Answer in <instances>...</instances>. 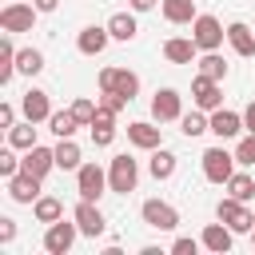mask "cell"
<instances>
[{
  "instance_id": "12",
  "label": "cell",
  "mask_w": 255,
  "mask_h": 255,
  "mask_svg": "<svg viewBox=\"0 0 255 255\" xmlns=\"http://www.w3.org/2000/svg\"><path fill=\"white\" fill-rule=\"evenodd\" d=\"M179 116H183L179 92H175V88H159V92L151 96V120H155V124H171V120H179Z\"/></svg>"
},
{
  "instance_id": "8",
  "label": "cell",
  "mask_w": 255,
  "mask_h": 255,
  "mask_svg": "<svg viewBox=\"0 0 255 255\" xmlns=\"http://www.w3.org/2000/svg\"><path fill=\"white\" fill-rule=\"evenodd\" d=\"M139 215H143V223L155 227V231H175V227H179V211H175L167 199H143Z\"/></svg>"
},
{
  "instance_id": "18",
  "label": "cell",
  "mask_w": 255,
  "mask_h": 255,
  "mask_svg": "<svg viewBox=\"0 0 255 255\" xmlns=\"http://www.w3.org/2000/svg\"><path fill=\"white\" fill-rule=\"evenodd\" d=\"M231 239H235V231L219 219V223H207L203 231H199V243L207 247V251H215V255H227L231 251Z\"/></svg>"
},
{
  "instance_id": "17",
  "label": "cell",
  "mask_w": 255,
  "mask_h": 255,
  "mask_svg": "<svg viewBox=\"0 0 255 255\" xmlns=\"http://www.w3.org/2000/svg\"><path fill=\"white\" fill-rule=\"evenodd\" d=\"M40 175H28V171H16L12 179H8V195L16 199V203H36L40 199Z\"/></svg>"
},
{
  "instance_id": "4",
  "label": "cell",
  "mask_w": 255,
  "mask_h": 255,
  "mask_svg": "<svg viewBox=\"0 0 255 255\" xmlns=\"http://www.w3.org/2000/svg\"><path fill=\"white\" fill-rule=\"evenodd\" d=\"M135 183H139V163L124 151V155H116L112 163H108V187L116 191V195H128V191H135Z\"/></svg>"
},
{
  "instance_id": "5",
  "label": "cell",
  "mask_w": 255,
  "mask_h": 255,
  "mask_svg": "<svg viewBox=\"0 0 255 255\" xmlns=\"http://www.w3.org/2000/svg\"><path fill=\"white\" fill-rule=\"evenodd\" d=\"M199 159H203V175H207L211 183H227V179L235 175V163H239L235 151H227L223 143H219V147H207Z\"/></svg>"
},
{
  "instance_id": "11",
  "label": "cell",
  "mask_w": 255,
  "mask_h": 255,
  "mask_svg": "<svg viewBox=\"0 0 255 255\" xmlns=\"http://www.w3.org/2000/svg\"><path fill=\"white\" fill-rule=\"evenodd\" d=\"M191 100H195L199 112H215V108H223L219 80H211V76H195V80H191Z\"/></svg>"
},
{
  "instance_id": "38",
  "label": "cell",
  "mask_w": 255,
  "mask_h": 255,
  "mask_svg": "<svg viewBox=\"0 0 255 255\" xmlns=\"http://www.w3.org/2000/svg\"><path fill=\"white\" fill-rule=\"evenodd\" d=\"M16 171H20V159H16V147L8 143V147L0 151V175H4V179H12Z\"/></svg>"
},
{
  "instance_id": "34",
  "label": "cell",
  "mask_w": 255,
  "mask_h": 255,
  "mask_svg": "<svg viewBox=\"0 0 255 255\" xmlns=\"http://www.w3.org/2000/svg\"><path fill=\"white\" fill-rule=\"evenodd\" d=\"M12 36V32H8ZM4 36V44H0V84H8L12 76H16V48H12V40Z\"/></svg>"
},
{
  "instance_id": "42",
  "label": "cell",
  "mask_w": 255,
  "mask_h": 255,
  "mask_svg": "<svg viewBox=\"0 0 255 255\" xmlns=\"http://www.w3.org/2000/svg\"><path fill=\"white\" fill-rule=\"evenodd\" d=\"M243 128H247V131H255V100L243 108Z\"/></svg>"
},
{
  "instance_id": "22",
  "label": "cell",
  "mask_w": 255,
  "mask_h": 255,
  "mask_svg": "<svg viewBox=\"0 0 255 255\" xmlns=\"http://www.w3.org/2000/svg\"><path fill=\"white\" fill-rule=\"evenodd\" d=\"M195 40H183V36H171V40H163V56L171 60V64H195Z\"/></svg>"
},
{
  "instance_id": "40",
  "label": "cell",
  "mask_w": 255,
  "mask_h": 255,
  "mask_svg": "<svg viewBox=\"0 0 255 255\" xmlns=\"http://www.w3.org/2000/svg\"><path fill=\"white\" fill-rule=\"evenodd\" d=\"M12 239H16V219L4 215V219H0V243H12Z\"/></svg>"
},
{
  "instance_id": "16",
  "label": "cell",
  "mask_w": 255,
  "mask_h": 255,
  "mask_svg": "<svg viewBox=\"0 0 255 255\" xmlns=\"http://www.w3.org/2000/svg\"><path fill=\"white\" fill-rule=\"evenodd\" d=\"M243 131V112H227V108H215L211 112V135H219V143L223 139H235Z\"/></svg>"
},
{
  "instance_id": "44",
  "label": "cell",
  "mask_w": 255,
  "mask_h": 255,
  "mask_svg": "<svg viewBox=\"0 0 255 255\" xmlns=\"http://www.w3.org/2000/svg\"><path fill=\"white\" fill-rule=\"evenodd\" d=\"M32 4H36L40 12H56V4H60V0H32Z\"/></svg>"
},
{
  "instance_id": "19",
  "label": "cell",
  "mask_w": 255,
  "mask_h": 255,
  "mask_svg": "<svg viewBox=\"0 0 255 255\" xmlns=\"http://www.w3.org/2000/svg\"><path fill=\"white\" fill-rule=\"evenodd\" d=\"M108 40H112L108 24H104V28H100V24H88V28H80V36H76V48H80L84 56H100V52L108 48Z\"/></svg>"
},
{
  "instance_id": "24",
  "label": "cell",
  "mask_w": 255,
  "mask_h": 255,
  "mask_svg": "<svg viewBox=\"0 0 255 255\" xmlns=\"http://www.w3.org/2000/svg\"><path fill=\"white\" fill-rule=\"evenodd\" d=\"M80 159H84V151H80V143L72 135L56 143V167L60 171H80Z\"/></svg>"
},
{
  "instance_id": "43",
  "label": "cell",
  "mask_w": 255,
  "mask_h": 255,
  "mask_svg": "<svg viewBox=\"0 0 255 255\" xmlns=\"http://www.w3.org/2000/svg\"><path fill=\"white\" fill-rule=\"evenodd\" d=\"M131 4V12H151L155 8V0H128Z\"/></svg>"
},
{
  "instance_id": "23",
  "label": "cell",
  "mask_w": 255,
  "mask_h": 255,
  "mask_svg": "<svg viewBox=\"0 0 255 255\" xmlns=\"http://www.w3.org/2000/svg\"><path fill=\"white\" fill-rule=\"evenodd\" d=\"M108 32H112V40H135V32H139V24H135V16L131 12H112L108 16Z\"/></svg>"
},
{
  "instance_id": "2",
  "label": "cell",
  "mask_w": 255,
  "mask_h": 255,
  "mask_svg": "<svg viewBox=\"0 0 255 255\" xmlns=\"http://www.w3.org/2000/svg\"><path fill=\"white\" fill-rule=\"evenodd\" d=\"M36 16H40V8L36 4H24V0H8L4 8H0V28L4 32H32L36 28Z\"/></svg>"
},
{
  "instance_id": "14",
  "label": "cell",
  "mask_w": 255,
  "mask_h": 255,
  "mask_svg": "<svg viewBox=\"0 0 255 255\" xmlns=\"http://www.w3.org/2000/svg\"><path fill=\"white\" fill-rule=\"evenodd\" d=\"M128 143L139 151H155V147H163V131L147 120H135V124H128Z\"/></svg>"
},
{
  "instance_id": "30",
  "label": "cell",
  "mask_w": 255,
  "mask_h": 255,
  "mask_svg": "<svg viewBox=\"0 0 255 255\" xmlns=\"http://www.w3.org/2000/svg\"><path fill=\"white\" fill-rule=\"evenodd\" d=\"M195 64H199V76H211V80H219V84L227 80V60H223L219 52H203Z\"/></svg>"
},
{
  "instance_id": "29",
  "label": "cell",
  "mask_w": 255,
  "mask_h": 255,
  "mask_svg": "<svg viewBox=\"0 0 255 255\" xmlns=\"http://www.w3.org/2000/svg\"><path fill=\"white\" fill-rule=\"evenodd\" d=\"M16 72H20V76L44 72V52H40V48H20V52H16Z\"/></svg>"
},
{
  "instance_id": "27",
  "label": "cell",
  "mask_w": 255,
  "mask_h": 255,
  "mask_svg": "<svg viewBox=\"0 0 255 255\" xmlns=\"http://www.w3.org/2000/svg\"><path fill=\"white\" fill-rule=\"evenodd\" d=\"M179 131L187 135V139H195V135H203V131H211V116L207 112H187V116H179Z\"/></svg>"
},
{
  "instance_id": "13",
  "label": "cell",
  "mask_w": 255,
  "mask_h": 255,
  "mask_svg": "<svg viewBox=\"0 0 255 255\" xmlns=\"http://www.w3.org/2000/svg\"><path fill=\"white\" fill-rule=\"evenodd\" d=\"M20 112H24V120H32V124H48V116H52L48 92H44V88H28L24 100H20Z\"/></svg>"
},
{
  "instance_id": "7",
  "label": "cell",
  "mask_w": 255,
  "mask_h": 255,
  "mask_svg": "<svg viewBox=\"0 0 255 255\" xmlns=\"http://www.w3.org/2000/svg\"><path fill=\"white\" fill-rule=\"evenodd\" d=\"M100 92H120L128 100L139 96V76L128 68H100Z\"/></svg>"
},
{
  "instance_id": "39",
  "label": "cell",
  "mask_w": 255,
  "mask_h": 255,
  "mask_svg": "<svg viewBox=\"0 0 255 255\" xmlns=\"http://www.w3.org/2000/svg\"><path fill=\"white\" fill-rule=\"evenodd\" d=\"M199 247H203V243H199V239H187V235H179V239H175V243H171V255H195V251H199Z\"/></svg>"
},
{
  "instance_id": "35",
  "label": "cell",
  "mask_w": 255,
  "mask_h": 255,
  "mask_svg": "<svg viewBox=\"0 0 255 255\" xmlns=\"http://www.w3.org/2000/svg\"><path fill=\"white\" fill-rule=\"evenodd\" d=\"M235 159H239V167H255V131H247L235 143Z\"/></svg>"
},
{
  "instance_id": "25",
  "label": "cell",
  "mask_w": 255,
  "mask_h": 255,
  "mask_svg": "<svg viewBox=\"0 0 255 255\" xmlns=\"http://www.w3.org/2000/svg\"><path fill=\"white\" fill-rule=\"evenodd\" d=\"M175 167H179V155H175V151H167V147H155V151H151L147 171H151L155 179H171V175H175Z\"/></svg>"
},
{
  "instance_id": "41",
  "label": "cell",
  "mask_w": 255,
  "mask_h": 255,
  "mask_svg": "<svg viewBox=\"0 0 255 255\" xmlns=\"http://www.w3.org/2000/svg\"><path fill=\"white\" fill-rule=\"evenodd\" d=\"M16 124V108L12 104H0V128H12Z\"/></svg>"
},
{
  "instance_id": "15",
  "label": "cell",
  "mask_w": 255,
  "mask_h": 255,
  "mask_svg": "<svg viewBox=\"0 0 255 255\" xmlns=\"http://www.w3.org/2000/svg\"><path fill=\"white\" fill-rule=\"evenodd\" d=\"M52 167H56V147H40V143H36V147H28V151L20 155V171H28V175H40V179H44Z\"/></svg>"
},
{
  "instance_id": "10",
  "label": "cell",
  "mask_w": 255,
  "mask_h": 255,
  "mask_svg": "<svg viewBox=\"0 0 255 255\" xmlns=\"http://www.w3.org/2000/svg\"><path fill=\"white\" fill-rule=\"evenodd\" d=\"M72 219H76L80 235H88V239H100V235H104V227H108L104 211H100L92 199H80V203H76V211H72Z\"/></svg>"
},
{
  "instance_id": "6",
  "label": "cell",
  "mask_w": 255,
  "mask_h": 255,
  "mask_svg": "<svg viewBox=\"0 0 255 255\" xmlns=\"http://www.w3.org/2000/svg\"><path fill=\"white\" fill-rule=\"evenodd\" d=\"M76 191H80V199L100 203V195L112 191V187H108V171H104L100 163H80V171H76Z\"/></svg>"
},
{
  "instance_id": "32",
  "label": "cell",
  "mask_w": 255,
  "mask_h": 255,
  "mask_svg": "<svg viewBox=\"0 0 255 255\" xmlns=\"http://www.w3.org/2000/svg\"><path fill=\"white\" fill-rule=\"evenodd\" d=\"M32 211H36L40 223H56V219H64V203H60L56 195H40V199L32 203Z\"/></svg>"
},
{
  "instance_id": "31",
  "label": "cell",
  "mask_w": 255,
  "mask_h": 255,
  "mask_svg": "<svg viewBox=\"0 0 255 255\" xmlns=\"http://www.w3.org/2000/svg\"><path fill=\"white\" fill-rule=\"evenodd\" d=\"M48 128H52L60 139H68V135H76V128H84V124H80L76 112L68 108V112H52V116H48Z\"/></svg>"
},
{
  "instance_id": "33",
  "label": "cell",
  "mask_w": 255,
  "mask_h": 255,
  "mask_svg": "<svg viewBox=\"0 0 255 255\" xmlns=\"http://www.w3.org/2000/svg\"><path fill=\"white\" fill-rule=\"evenodd\" d=\"M227 195H235V199H255V175H247V171H235L231 179H227Z\"/></svg>"
},
{
  "instance_id": "3",
  "label": "cell",
  "mask_w": 255,
  "mask_h": 255,
  "mask_svg": "<svg viewBox=\"0 0 255 255\" xmlns=\"http://www.w3.org/2000/svg\"><path fill=\"white\" fill-rule=\"evenodd\" d=\"M191 40H195V48H199V52H219V44L227 40V28H223L215 16L199 12V16L191 20Z\"/></svg>"
},
{
  "instance_id": "45",
  "label": "cell",
  "mask_w": 255,
  "mask_h": 255,
  "mask_svg": "<svg viewBox=\"0 0 255 255\" xmlns=\"http://www.w3.org/2000/svg\"><path fill=\"white\" fill-rule=\"evenodd\" d=\"M251 247H255V235H251Z\"/></svg>"
},
{
  "instance_id": "36",
  "label": "cell",
  "mask_w": 255,
  "mask_h": 255,
  "mask_svg": "<svg viewBox=\"0 0 255 255\" xmlns=\"http://www.w3.org/2000/svg\"><path fill=\"white\" fill-rule=\"evenodd\" d=\"M96 100H88V96H80V100H72V112H76V120L84 124V128H92V120H96Z\"/></svg>"
},
{
  "instance_id": "20",
  "label": "cell",
  "mask_w": 255,
  "mask_h": 255,
  "mask_svg": "<svg viewBox=\"0 0 255 255\" xmlns=\"http://www.w3.org/2000/svg\"><path fill=\"white\" fill-rule=\"evenodd\" d=\"M227 44L235 48V56H255V28H247L243 20L227 24Z\"/></svg>"
},
{
  "instance_id": "21",
  "label": "cell",
  "mask_w": 255,
  "mask_h": 255,
  "mask_svg": "<svg viewBox=\"0 0 255 255\" xmlns=\"http://www.w3.org/2000/svg\"><path fill=\"white\" fill-rule=\"evenodd\" d=\"M112 139H116V112L96 108V120H92V143H96V147H108Z\"/></svg>"
},
{
  "instance_id": "1",
  "label": "cell",
  "mask_w": 255,
  "mask_h": 255,
  "mask_svg": "<svg viewBox=\"0 0 255 255\" xmlns=\"http://www.w3.org/2000/svg\"><path fill=\"white\" fill-rule=\"evenodd\" d=\"M215 219H223L235 235L255 231V211H247V203H243V199H235V195H227V199H219V203H215Z\"/></svg>"
},
{
  "instance_id": "37",
  "label": "cell",
  "mask_w": 255,
  "mask_h": 255,
  "mask_svg": "<svg viewBox=\"0 0 255 255\" xmlns=\"http://www.w3.org/2000/svg\"><path fill=\"white\" fill-rule=\"evenodd\" d=\"M96 104H100V108H108V112H116V116H120V112H124V108H128V104H131V100H128V96H120V92H100V100H96Z\"/></svg>"
},
{
  "instance_id": "28",
  "label": "cell",
  "mask_w": 255,
  "mask_h": 255,
  "mask_svg": "<svg viewBox=\"0 0 255 255\" xmlns=\"http://www.w3.org/2000/svg\"><path fill=\"white\" fill-rule=\"evenodd\" d=\"M8 143H12L16 151H28V147H36V124H32V120H24V124H12V128H8Z\"/></svg>"
},
{
  "instance_id": "26",
  "label": "cell",
  "mask_w": 255,
  "mask_h": 255,
  "mask_svg": "<svg viewBox=\"0 0 255 255\" xmlns=\"http://www.w3.org/2000/svg\"><path fill=\"white\" fill-rule=\"evenodd\" d=\"M199 12H195V0H163V20L167 24H191Z\"/></svg>"
},
{
  "instance_id": "9",
  "label": "cell",
  "mask_w": 255,
  "mask_h": 255,
  "mask_svg": "<svg viewBox=\"0 0 255 255\" xmlns=\"http://www.w3.org/2000/svg\"><path fill=\"white\" fill-rule=\"evenodd\" d=\"M76 235H80L76 219H72V223L56 219V223H48V231H44V251H48V255H68L72 243H76Z\"/></svg>"
}]
</instances>
